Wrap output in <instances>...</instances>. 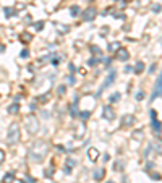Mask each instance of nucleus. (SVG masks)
Listing matches in <instances>:
<instances>
[{
    "label": "nucleus",
    "instance_id": "a211bd4d",
    "mask_svg": "<svg viewBox=\"0 0 162 183\" xmlns=\"http://www.w3.org/2000/svg\"><path fill=\"white\" fill-rule=\"evenodd\" d=\"M34 28H36L37 31H42V29H44V21H39V23H36V25H34Z\"/></svg>",
    "mask_w": 162,
    "mask_h": 183
},
{
    "label": "nucleus",
    "instance_id": "ddd939ff",
    "mask_svg": "<svg viewBox=\"0 0 162 183\" xmlns=\"http://www.w3.org/2000/svg\"><path fill=\"white\" fill-rule=\"evenodd\" d=\"M20 39H21V42H24V44H28V42H31V39H32V36L29 33H23L20 36Z\"/></svg>",
    "mask_w": 162,
    "mask_h": 183
},
{
    "label": "nucleus",
    "instance_id": "412c9836",
    "mask_svg": "<svg viewBox=\"0 0 162 183\" xmlns=\"http://www.w3.org/2000/svg\"><path fill=\"white\" fill-rule=\"evenodd\" d=\"M13 178V175L12 173H7L5 175V178H3V183H10V180Z\"/></svg>",
    "mask_w": 162,
    "mask_h": 183
},
{
    "label": "nucleus",
    "instance_id": "9b49d317",
    "mask_svg": "<svg viewBox=\"0 0 162 183\" xmlns=\"http://www.w3.org/2000/svg\"><path fill=\"white\" fill-rule=\"evenodd\" d=\"M135 123V115H125L122 118V126H131Z\"/></svg>",
    "mask_w": 162,
    "mask_h": 183
},
{
    "label": "nucleus",
    "instance_id": "f03ea898",
    "mask_svg": "<svg viewBox=\"0 0 162 183\" xmlns=\"http://www.w3.org/2000/svg\"><path fill=\"white\" fill-rule=\"evenodd\" d=\"M21 139V131H20V125L18 123H12L8 126V131H7V143L10 146H15L18 144Z\"/></svg>",
    "mask_w": 162,
    "mask_h": 183
},
{
    "label": "nucleus",
    "instance_id": "dca6fc26",
    "mask_svg": "<svg viewBox=\"0 0 162 183\" xmlns=\"http://www.w3.org/2000/svg\"><path fill=\"white\" fill-rule=\"evenodd\" d=\"M143 70H144V63H143V62H138V63H136V68H135V71H136V73H141Z\"/></svg>",
    "mask_w": 162,
    "mask_h": 183
},
{
    "label": "nucleus",
    "instance_id": "a878e982",
    "mask_svg": "<svg viewBox=\"0 0 162 183\" xmlns=\"http://www.w3.org/2000/svg\"><path fill=\"white\" fill-rule=\"evenodd\" d=\"M117 169H122V162H115V170Z\"/></svg>",
    "mask_w": 162,
    "mask_h": 183
},
{
    "label": "nucleus",
    "instance_id": "bb28decb",
    "mask_svg": "<svg viewBox=\"0 0 162 183\" xmlns=\"http://www.w3.org/2000/svg\"><path fill=\"white\" fill-rule=\"evenodd\" d=\"M107 183H115V182H107Z\"/></svg>",
    "mask_w": 162,
    "mask_h": 183
},
{
    "label": "nucleus",
    "instance_id": "39448f33",
    "mask_svg": "<svg viewBox=\"0 0 162 183\" xmlns=\"http://www.w3.org/2000/svg\"><path fill=\"white\" fill-rule=\"evenodd\" d=\"M151 117H152V128H154V131H156L157 134H161L162 125H161V122L157 120V114H156L154 110H151Z\"/></svg>",
    "mask_w": 162,
    "mask_h": 183
},
{
    "label": "nucleus",
    "instance_id": "6e6552de",
    "mask_svg": "<svg viewBox=\"0 0 162 183\" xmlns=\"http://www.w3.org/2000/svg\"><path fill=\"white\" fill-rule=\"evenodd\" d=\"M99 151L96 149V147H89L88 149V159L91 160V162H97V159H99Z\"/></svg>",
    "mask_w": 162,
    "mask_h": 183
},
{
    "label": "nucleus",
    "instance_id": "b1692460",
    "mask_svg": "<svg viewBox=\"0 0 162 183\" xmlns=\"http://www.w3.org/2000/svg\"><path fill=\"white\" fill-rule=\"evenodd\" d=\"M91 50H93V52H96V55H99V53H101V49H99L97 45H93V47H91Z\"/></svg>",
    "mask_w": 162,
    "mask_h": 183
},
{
    "label": "nucleus",
    "instance_id": "f8f14e48",
    "mask_svg": "<svg viewBox=\"0 0 162 183\" xmlns=\"http://www.w3.org/2000/svg\"><path fill=\"white\" fill-rule=\"evenodd\" d=\"M105 175V170L104 169H97L96 172H94V180H102Z\"/></svg>",
    "mask_w": 162,
    "mask_h": 183
},
{
    "label": "nucleus",
    "instance_id": "393cba45",
    "mask_svg": "<svg viewBox=\"0 0 162 183\" xmlns=\"http://www.w3.org/2000/svg\"><path fill=\"white\" fill-rule=\"evenodd\" d=\"M5 13H7V16H12V8H7V10H5Z\"/></svg>",
    "mask_w": 162,
    "mask_h": 183
},
{
    "label": "nucleus",
    "instance_id": "aec40b11",
    "mask_svg": "<svg viewBox=\"0 0 162 183\" xmlns=\"http://www.w3.org/2000/svg\"><path fill=\"white\" fill-rule=\"evenodd\" d=\"M65 91H67V86H65V84L58 86V94H60V96H62V94H65Z\"/></svg>",
    "mask_w": 162,
    "mask_h": 183
},
{
    "label": "nucleus",
    "instance_id": "2eb2a0df",
    "mask_svg": "<svg viewBox=\"0 0 162 183\" xmlns=\"http://www.w3.org/2000/svg\"><path fill=\"white\" fill-rule=\"evenodd\" d=\"M80 7H76V5H73L71 8H70V13H71V16H78V15H80Z\"/></svg>",
    "mask_w": 162,
    "mask_h": 183
},
{
    "label": "nucleus",
    "instance_id": "6ab92c4d",
    "mask_svg": "<svg viewBox=\"0 0 162 183\" xmlns=\"http://www.w3.org/2000/svg\"><path fill=\"white\" fill-rule=\"evenodd\" d=\"M115 101H120V93L112 94V96H110V102H115Z\"/></svg>",
    "mask_w": 162,
    "mask_h": 183
},
{
    "label": "nucleus",
    "instance_id": "20e7f679",
    "mask_svg": "<svg viewBox=\"0 0 162 183\" xmlns=\"http://www.w3.org/2000/svg\"><path fill=\"white\" fill-rule=\"evenodd\" d=\"M102 117H104L107 122L115 120V110H113V107L112 106H104V109H102Z\"/></svg>",
    "mask_w": 162,
    "mask_h": 183
},
{
    "label": "nucleus",
    "instance_id": "cd10ccee",
    "mask_svg": "<svg viewBox=\"0 0 162 183\" xmlns=\"http://www.w3.org/2000/svg\"><path fill=\"white\" fill-rule=\"evenodd\" d=\"M0 99H2V96H0Z\"/></svg>",
    "mask_w": 162,
    "mask_h": 183
},
{
    "label": "nucleus",
    "instance_id": "7ed1b4c3",
    "mask_svg": "<svg viewBox=\"0 0 162 183\" xmlns=\"http://www.w3.org/2000/svg\"><path fill=\"white\" fill-rule=\"evenodd\" d=\"M24 123H26V130H28L29 134H36L39 131V120L34 115H29Z\"/></svg>",
    "mask_w": 162,
    "mask_h": 183
},
{
    "label": "nucleus",
    "instance_id": "9d476101",
    "mask_svg": "<svg viewBox=\"0 0 162 183\" xmlns=\"http://www.w3.org/2000/svg\"><path fill=\"white\" fill-rule=\"evenodd\" d=\"M115 76H117V71H110V75H109V76H107V81H105L104 84H102L101 91H104L105 88H109V86L112 84L113 81H115Z\"/></svg>",
    "mask_w": 162,
    "mask_h": 183
},
{
    "label": "nucleus",
    "instance_id": "4468645a",
    "mask_svg": "<svg viewBox=\"0 0 162 183\" xmlns=\"http://www.w3.org/2000/svg\"><path fill=\"white\" fill-rule=\"evenodd\" d=\"M18 110H20V106L16 102H13L12 106L8 107V114H18Z\"/></svg>",
    "mask_w": 162,
    "mask_h": 183
},
{
    "label": "nucleus",
    "instance_id": "1a4fd4ad",
    "mask_svg": "<svg viewBox=\"0 0 162 183\" xmlns=\"http://www.w3.org/2000/svg\"><path fill=\"white\" fill-rule=\"evenodd\" d=\"M128 57H130L128 50H126L125 47H120V49H118V52H117V60H120V62H126V60H128Z\"/></svg>",
    "mask_w": 162,
    "mask_h": 183
},
{
    "label": "nucleus",
    "instance_id": "f257e3e1",
    "mask_svg": "<svg viewBox=\"0 0 162 183\" xmlns=\"http://www.w3.org/2000/svg\"><path fill=\"white\" fill-rule=\"evenodd\" d=\"M49 154V143L44 139H36V141L31 144L29 147V157H31L32 162H42Z\"/></svg>",
    "mask_w": 162,
    "mask_h": 183
},
{
    "label": "nucleus",
    "instance_id": "423d86ee",
    "mask_svg": "<svg viewBox=\"0 0 162 183\" xmlns=\"http://www.w3.org/2000/svg\"><path fill=\"white\" fill-rule=\"evenodd\" d=\"M159 96H162V75L157 78V83H156V88H154V94L151 96V101H154Z\"/></svg>",
    "mask_w": 162,
    "mask_h": 183
},
{
    "label": "nucleus",
    "instance_id": "4be33fe9",
    "mask_svg": "<svg viewBox=\"0 0 162 183\" xmlns=\"http://www.w3.org/2000/svg\"><path fill=\"white\" fill-rule=\"evenodd\" d=\"M20 57H21V58H28V57H29V52H28L26 49L21 50V55H20Z\"/></svg>",
    "mask_w": 162,
    "mask_h": 183
},
{
    "label": "nucleus",
    "instance_id": "f3484780",
    "mask_svg": "<svg viewBox=\"0 0 162 183\" xmlns=\"http://www.w3.org/2000/svg\"><path fill=\"white\" fill-rule=\"evenodd\" d=\"M80 117H81V120H88V118L91 117V112H88V110H86V112H81Z\"/></svg>",
    "mask_w": 162,
    "mask_h": 183
},
{
    "label": "nucleus",
    "instance_id": "0eeeda50",
    "mask_svg": "<svg viewBox=\"0 0 162 183\" xmlns=\"http://www.w3.org/2000/svg\"><path fill=\"white\" fill-rule=\"evenodd\" d=\"M96 8L94 7H89L88 10H84V13H83V20L84 21H93L94 18H96Z\"/></svg>",
    "mask_w": 162,
    "mask_h": 183
},
{
    "label": "nucleus",
    "instance_id": "5701e85b",
    "mask_svg": "<svg viewBox=\"0 0 162 183\" xmlns=\"http://www.w3.org/2000/svg\"><path fill=\"white\" fill-rule=\"evenodd\" d=\"M3 160H5V151L0 149V164H3Z\"/></svg>",
    "mask_w": 162,
    "mask_h": 183
}]
</instances>
